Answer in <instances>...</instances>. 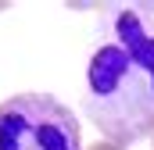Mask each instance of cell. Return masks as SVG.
Wrapping results in <instances>:
<instances>
[{
	"mask_svg": "<svg viewBox=\"0 0 154 150\" xmlns=\"http://www.w3.org/2000/svg\"><path fill=\"white\" fill-rule=\"evenodd\" d=\"M82 111L115 147L154 136V4H104Z\"/></svg>",
	"mask_w": 154,
	"mask_h": 150,
	"instance_id": "obj_1",
	"label": "cell"
},
{
	"mask_svg": "<svg viewBox=\"0 0 154 150\" xmlns=\"http://www.w3.org/2000/svg\"><path fill=\"white\" fill-rule=\"evenodd\" d=\"M0 150H82L79 118L50 93H18L0 104Z\"/></svg>",
	"mask_w": 154,
	"mask_h": 150,
	"instance_id": "obj_2",
	"label": "cell"
}]
</instances>
